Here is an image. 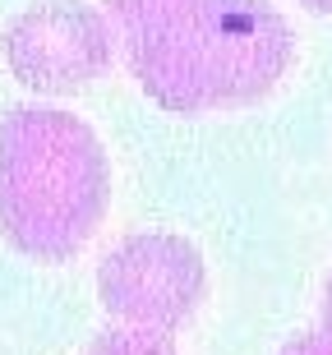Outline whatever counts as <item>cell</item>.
<instances>
[{"label":"cell","mask_w":332,"mask_h":355,"mask_svg":"<svg viewBox=\"0 0 332 355\" xmlns=\"http://www.w3.org/2000/svg\"><path fill=\"white\" fill-rule=\"evenodd\" d=\"M139 88L175 116L254 106L291 65V28L268 0H107Z\"/></svg>","instance_id":"1"},{"label":"cell","mask_w":332,"mask_h":355,"mask_svg":"<svg viewBox=\"0 0 332 355\" xmlns=\"http://www.w3.org/2000/svg\"><path fill=\"white\" fill-rule=\"evenodd\" d=\"M111 203V166L79 116L14 106L0 120V231L37 263H65L93 240Z\"/></svg>","instance_id":"2"},{"label":"cell","mask_w":332,"mask_h":355,"mask_svg":"<svg viewBox=\"0 0 332 355\" xmlns=\"http://www.w3.org/2000/svg\"><path fill=\"white\" fill-rule=\"evenodd\" d=\"M203 291H208V268L185 236H157V231L125 236L97 263L102 309L134 328L175 332L194 318Z\"/></svg>","instance_id":"3"},{"label":"cell","mask_w":332,"mask_h":355,"mask_svg":"<svg viewBox=\"0 0 332 355\" xmlns=\"http://www.w3.org/2000/svg\"><path fill=\"white\" fill-rule=\"evenodd\" d=\"M0 46H5L10 74L24 88L46 92V97H69V92L93 88L111 69L116 28L93 5L51 0V5L14 14Z\"/></svg>","instance_id":"4"},{"label":"cell","mask_w":332,"mask_h":355,"mask_svg":"<svg viewBox=\"0 0 332 355\" xmlns=\"http://www.w3.org/2000/svg\"><path fill=\"white\" fill-rule=\"evenodd\" d=\"M83 355H175L171 332L161 328H134V323H120V328L97 332L93 346Z\"/></svg>","instance_id":"5"},{"label":"cell","mask_w":332,"mask_h":355,"mask_svg":"<svg viewBox=\"0 0 332 355\" xmlns=\"http://www.w3.org/2000/svg\"><path fill=\"white\" fill-rule=\"evenodd\" d=\"M281 355H332V318L323 323V328L305 332V337H295V342L286 346Z\"/></svg>","instance_id":"6"},{"label":"cell","mask_w":332,"mask_h":355,"mask_svg":"<svg viewBox=\"0 0 332 355\" xmlns=\"http://www.w3.org/2000/svg\"><path fill=\"white\" fill-rule=\"evenodd\" d=\"M305 10H314V14H332V0H300Z\"/></svg>","instance_id":"7"},{"label":"cell","mask_w":332,"mask_h":355,"mask_svg":"<svg viewBox=\"0 0 332 355\" xmlns=\"http://www.w3.org/2000/svg\"><path fill=\"white\" fill-rule=\"evenodd\" d=\"M323 314L332 318V277H328V295H323Z\"/></svg>","instance_id":"8"}]
</instances>
